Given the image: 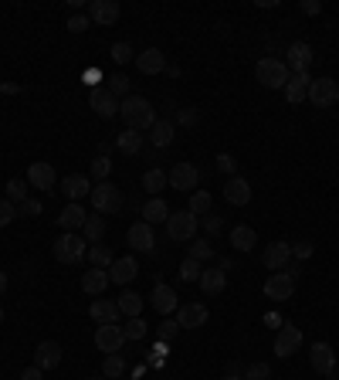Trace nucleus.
<instances>
[{
	"mask_svg": "<svg viewBox=\"0 0 339 380\" xmlns=\"http://www.w3.org/2000/svg\"><path fill=\"white\" fill-rule=\"evenodd\" d=\"M204 228H207L211 234H217V231H220V217H204Z\"/></svg>",
	"mask_w": 339,
	"mask_h": 380,
	"instance_id": "obj_57",
	"label": "nucleus"
},
{
	"mask_svg": "<svg viewBox=\"0 0 339 380\" xmlns=\"http://www.w3.org/2000/svg\"><path fill=\"white\" fill-rule=\"evenodd\" d=\"M207 319H211V312H207V306H201V302H187V306L176 309V323H180V330H201Z\"/></svg>",
	"mask_w": 339,
	"mask_h": 380,
	"instance_id": "obj_13",
	"label": "nucleus"
},
{
	"mask_svg": "<svg viewBox=\"0 0 339 380\" xmlns=\"http://www.w3.org/2000/svg\"><path fill=\"white\" fill-rule=\"evenodd\" d=\"M95 79H99V72H95V68H92V72H85V85H92V88H95Z\"/></svg>",
	"mask_w": 339,
	"mask_h": 380,
	"instance_id": "obj_58",
	"label": "nucleus"
},
{
	"mask_svg": "<svg viewBox=\"0 0 339 380\" xmlns=\"http://www.w3.org/2000/svg\"><path fill=\"white\" fill-rule=\"evenodd\" d=\"M88 261H92V268H109L116 258H112V248H109V245H92V248H88Z\"/></svg>",
	"mask_w": 339,
	"mask_h": 380,
	"instance_id": "obj_37",
	"label": "nucleus"
},
{
	"mask_svg": "<svg viewBox=\"0 0 339 380\" xmlns=\"http://www.w3.org/2000/svg\"><path fill=\"white\" fill-rule=\"evenodd\" d=\"M261 261H265L268 272H285V265L292 261V245L289 241H271L261 254Z\"/></svg>",
	"mask_w": 339,
	"mask_h": 380,
	"instance_id": "obj_15",
	"label": "nucleus"
},
{
	"mask_svg": "<svg viewBox=\"0 0 339 380\" xmlns=\"http://www.w3.org/2000/svg\"><path fill=\"white\" fill-rule=\"evenodd\" d=\"M116 302H119V312L129 316V319H136V316L143 312V296H139V292H123Z\"/></svg>",
	"mask_w": 339,
	"mask_h": 380,
	"instance_id": "obj_34",
	"label": "nucleus"
},
{
	"mask_svg": "<svg viewBox=\"0 0 339 380\" xmlns=\"http://www.w3.org/2000/svg\"><path fill=\"white\" fill-rule=\"evenodd\" d=\"M319 10H322V3H319V0H302V14H309V17H312V14H319Z\"/></svg>",
	"mask_w": 339,
	"mask_h": 380,
	"instance_id": "obj_55",
	"label": "nucleus"
},
{
	"mask_svg": "<svg viewBox=\"0 0 339 380\" xmlns=\"http://www.w3.org/2000/svg\"><path fill=\"white\" fill-rule=\"evenodd\" d=\"M285 65H289V72H296V75H305L309 72V65H312V48L305 41H296L289 48V54L282 58Z\"/></svg>",
	"mask_w": 339,
	"mask_h": 380,
	"instance_id": "obj_19",
	"label": "nucleus"
},
{
	"mask_svg": "<svg viewBox=\"0 0 339 380\" xmlns=\"http://www.w3.org/2000/svg\"><path fill=\"white\" fill-rule=\"evenodd\" d=\"M7 292V272H0V296Z\"/></svg>",
	"mask_w": 339,
	"mask_h": 380,
	"instance_id": "obj_59",
	"label": "nucleus"
},
{
	"mask_svg": "<svg viewBox=\"0 0 339 380\" xmlns=\"http://www.w3.org/2000/svg\"><path fill=\"white\" fill-rule=\"evenodd\" d=\"M167 183L173 190H197L201 170H197V163H176V167L167 173Z\"/></svg>",
	"mask_w": 339,
	"mask_h": 380,
	"instance_id": "obj_9",
	"label": "nucleus"
},
{
	"mask_svg": "<svg viewBox=\"0 0 339 380\" xmlns=\"http://www.w3.org/2000/svg\"><path fill=\"white\" fill-rule=\"evenodd\" d=\"M82 231H85V238H88L92 245H99V241L105 238V217H102V214H92V217L85 221Z\"/></svg>",
	"mask_w": 339,
	"mask_h": 380,
	"instance_id": "obj_35",
	"label": "nucleus"
},
{
	"mask_svg": "<svg viewBox=\"0 0 339 380\" xmlns=\"http://www.w3.org/2000/svg\"><path fill=\"white\" fill-rule=\"evenodd\" d=\"M112 61H116V65H126V61H132V48H129L126 41H116V44H112Z\"/></svg>",
	"mask_w": 339,
	"mask_h": 380,
	"instance_id": "obj_47",
	"label": "nucleus"
},
{
	"mask_svg": "<svg viewBox=\"0 0 339 380\" xmlns=\"http://www.w3.org/2000/svg\"><path fill=\"white\" fill-rule=\"evenodd\" d=\"M224 286H227V272H224V268H204V272H201V289H204V296H220Z\"/></svg>",
	"mask_w": 339,
	"mask_h": 380,
	"instance_id": "obj_26",
	"label": "nucleus"
},
{
	"mask_svg": "<svg viewBox=\"0 0 339 380\" xmlns=\"http://www.w3.org/2000/svg\"><path fill=\"white\" fill-rule=\"evenodd\" d=\"M34 367H41V370L61 367V343H54V339L38 343V346H34Z\"/></svg>",
	"mask_w": 339,
	"mask_h": 380,
	"instance_id": "obj_17",
	"label": "nucleus"
},
{
	"mask_svg": "<svg viewBox=\"0 0 339 380\" xmlns=\"http://www.w3.org/2000/svg\"><path fill=\"white\" fill-rule=\"evenodd\" d=\"M150 302H153V309H156L160 316H170L173 309H180V299H176V292H173L170 286H163V282H156V289H153Z\"/></svg>",
	"mask_w": 339,
	"mask_h": 380,
	"instance_id": "obj_24",
	"label": "nucleus"
},
{
	"mask_svg": "<svg viewBox=\"0 0 339 380\" xmlns=\"http://www.w3.org/2000/svg\"><path fill=\"white\" fill-rule=\"evenodd\" d=\"M61 194H65L72 204H79L82 197L92 194V183H88V177H85V173H68V177L61 180Z\"/></svg>",
	"mask_w": 339,
	"mask_h": 380,
	"instance_id": "obj_21",
	"label": "nucleus"
},
{
	"mask_svg": "<svg viewBox=\"0 0 339 380\" xmlns=\"http://www.w3.org/2000/svg\"><path fill=\"white\" fill-rule=\"evenodd\" d=\"M88 201H92L95 214H116L119 208H123V194H119V187H116V183H109V180L95 183V187H92V194H88Z\"/></svg>",
	"mask_w": 339,
	"mask_h": 380,
	"instance_id": "obj_3",
	"label": "nucleus"
},
{
	"mask_svg": "<svg viewBox=\"0 0 339 380\" xmlns=\"http://www.w3.org/2000/svg\"><path fill=\"white\" fill-rule=\"evenodd\" d=\"M7 201L10 204H24L28 201V183L24 180H7Z\"/></svg>",
	"mask_w": 339,
	"mask_h": 380,
	"instance_id": "obj_39",
	"label": "nucleus"
},
{
	"mask_svg": "<svg viewBox=\"0 0 339 380\" xmlns=\"http://www.w3.org/2000/svg\"><path fill=\"white\" fill-rule=\"evenodd\" d=\"M88 316L99 323V326H105V323H119V302L116 299H95L92 306H88Z\"/></svg>",
	"mask_w": 339,
	"mask_h": 380,
	"instance_id": "obj_20",
	"label": "nucleus"
},
{
	"mask_svg": "<svg viewBox=\"0 0 339 380\" xmlns=\"http://www.w3.org/2000/svg\"><path fill=\"white\" fill-rule=\"evenodd\" d=\"M167 234L170 241H194L197 238V217L190 211H173L167 217Z\"/></svg>",
	"mask_w": 339,
	"mask_h": 380,
	"instance_id": "obj_5",
	"label": "nucleus"
},
{
	"mask_svg": "<svg viewBox=\"0 0 339 380\" xmlns=\"http://www.w3.org/2000/svg\"><path fill=\"white\" fill-rule=\"evenodd\" d=\"M88 106H92L102 119H116V112H119V99H116L109 88H99V85L88 92Z\"/></svg>",
	"mask_w": 339,
	"mask_h": 380,
	"instance_id": "obj_12",
	"label": "nucleus"
},
{
	"mask_svg": "<svg viewBox=\"0 0 339 380\" xmlns=\"http://www.w3.org/2000/svg\"><path fill=\"white\" fill-rule=\"evenodd\" d=\"M119 14H123V7H119L116 0H92V3H88V21H92V24L109 28V24L119 21Z\"/></svg>",
	"mask_w": 339,
	"mask_h": 380,
	"instance_id": "obj_11",
	"label": "nucleus"
},
{
	"mask_svg": "<svg viewBox=\"0 0 339 380\" xmlns=\"http://www.w3.org/2000/svg\"><path fill=\"white\" fill-rule=\"evenodd\" d=\"M309 363H312V370L316 374H322V377H336V353H333V346L329 343H312L309 346Z\"/></svg>",
	"mask_w": 339,
	"mask_h": 380,
	"instance_id": "obj_6",
	"label": "nucleus"
},
{
	"mask_svg": "<svg viewBox=\"0 0 339 380\" xmlns=\"http://www.w3.org/2000/svg\"><path fill=\"white\" fill-rule=\"evenodd\" d=\"M41 367H34V363H31V367H28V370H24V374H21V380H41Z\"/></svg>",
	"mask_w": 339,
	"mask_h": 380,
	"instance_id": "obj_56",
	"label": "nucleus"
},
{
	"mask_svg": "<svg viewBox=\"0 0 339 380\" xmlns=\"http://www.w3.org/2000/svg\"><path fill=\"white\" fill-rule=\"evenodd\" d=\"M109 170H112V163H109V157H95L92 160V177L102 183V180H109Z\"/></svg>",
	"mask_w": 339,
	"mask_h": 380,
	"instance_id": "obj_43",
	"label": "nucleus"
},
{
	"mask_svg": "<svg viewBox=\"0 0 339 380\" xmlns=\"http://www.w3.org/2000/svg\"><path fill=\"white\" fill-rule=\"evenodd\" d=\"M309 102H312L316 109L336 106L339 102V82H333V79H312V85H309Z\"/></svg>",
	"mask_w": 339,
	"mask_h": 380,
	"instance_id": "obj_7",
	"label": "nucleus"
},
{
	"mask_svg": "<svg viewBox=\"0 0 339 380\" xmlns=\"http://www.w3.org/2000/svg\"><path fill=\"white\" fill-rule=\"evenodd\" d=\"M123 370H126V363H123V357H119V353H109V357H105V363H102V377H119V374H123Z\"/></svg>",
	"mask_w": 339,
	"mask_h": 380,
	"instance_id": "obj_41",
	"label": "nucleus"
},
{
	"mask_svg": "<svg viewBox=\"0 0 339 380\" xmlns=\"http://www.w3.org/2000/svg\"><path fill=\"white\" fill-rule=\"evenodd\" d=\"M298 346H302V330L298 326H282L278 337H275V353L282 360H289L292 353H298Z\"/></svg>",
	"mask_w": 339,
	"mask_h": 380,
	"instance_id": "obj_18",
	"label": "nucleus"
},
{
	"mask_svg": "<svg viewBox=\"0 0 339 380\" xmlns=\"http://www.w3.org/2000/svg\"><path fill=\"white\" fill-rule=\"evenodd\" d=\"M268 377H271V367L268 363H251L245 370V380H268Z\"/></svg>",
	"mask_w": 339,
	"mask_h": 380,
	"instance_id": "obj_49",
	"label": "nucleus"
},
{
	"mask_svg": "<svg viewBox=\"0 0 339 380\" xmlns=\"http://www.w3.org/2000/svg\"><path fill=\"white\" fill-rule=\"evenodd\" d=\"M105 88H109L116 99H119V95H129V79L119 72V75H112V79H109V85H105Z\"/></svg>",
	"mask_w": 339,
	"mask_h": 380,
	"instance_id": "obj_45",
	"label": "nucleus"
},
{
	"mask_svg": "<svg viewBox=\"0 0 339 380\" xmlns=\"http://www.w3.org/2000/svg\"><path fill=\"white\" fill-rule=\"evenodd\" d=\"M201 272H204V265H201V261L183 258V265H180V279H183V282H201Z\"/></svg>",
	"mask_w": 339,
	"mask_h": 380,
	"instance_id": "obj_40",
	"label": "nucleus"
},
{
	"mask_svg": "<svg viewBox=\"0 0 339 380\" xmlns=\"http://www.w3.org/2000/svg\"><path fill=\"white\" fill-rule=\"evenodd\" d=\"M28 180L38 187V190H54V183H58V173L51 163H31L28 167Z\"/></svg>",
	"mask_w": 339,
	"mask_h": 380,
	"instance_id": "obj_25",
	"label": "nucleus"
},
{
	"mask_svg": "<svg viewBox=\"0 0 339 380\" xmlns=\"http://www.w3.org/2000/svg\"><path fill=\"white\" fill-rule=\"evenodd\" d=\"M173 136H176V129H173V123H170V119H156V123H153V129H150V143H153V146H160V150L173 143Z\"/></svg>",
	"mask_w": 339,
	"mask_h": 380,
	"instance_id": "obj_31",
	"label": "nucleus"
},
{
	"mask_svg": "<svg viewBox=\"0 0 339 380\" xmlns=\"http://www.w3.org/2000/svg\"><path fill=\"white\" fill-rule=\"evenodd\" d=\"M123 343H126V333H123L119 323H105V326L95 330V346H99L102 353H119Z\"/></svg>",
	"mask_w": 339,
	"mask_h": 380,
	"instance_id": "obj_10",
	"label": "nucleus"
},
{
	"mask_svg": "<svg viewBox=\"0 0 339 380\" xmlns=\"http://www.w3.org/2000/svg\"><path fill=\"white\" fill-rule=\"evenodd\" d=\"M292 292H296V279L285 272H271V279L265 282V296L271 302H285V299H292Z\"/></svg>",
	"mask_w": 339,
	"mask_h": 380,
	"instance_id": "obj_14",
	"label": "nucleus"
},
{
	"mask_svg": "<svg viewBox=\"0 0 339 380\" xmlns=\"http://www.w3.org/2000/svg\"><path fill=\"white\" fill-rule=\"evenodd\" d=\"M336 119H339V109H336Z\"/></svg>",
	"mask_w": 339,
	"mask_h": 380,
	"instance_id": "obj_63",
	"label": "nucleus"
},
{
	"mask_svg": "<svg viewBox=\"0 0 339 380\" xmlns=\"http://www.w3.org/2000/svg\"><path fill=\"white\" fill-rule=\"evenodd\" d=\"M82 289L88 296H102L109 289V268H88L82 275Z\"/></svg>",
	"mask_w": 339,
	"mask_h": 380,
	"instance_id": "obj_27",
	"label": "nucleus"
},
{
	"mask_svg": "<svg viewBox=\"0 0 339 380\" xmlns=\"http://www.w3.org/2000/svg\"><path fill=\"white\" fill-rule=\"evenodd\" d=\"M312 252H316V248H312L309 241H298V245H292V258H296V261H305V258H312Z\"/></svg>",
	"mask_w": 339,
	"mask_h": 380,
	"instance_id": "obj_54",
	"label": "nucleus"
},
{
	"mask_svg": "<svg viewBox=\"0 0 339 380\" xmlns=\"http://www.w3.org/2000/svg\"><path fill=\"white\" fill-rule=\"evenodd\" d=\"M143 139H146V136H143L139 129H123V132L116 136V146H119L126 157H136V153L143 150Z\"/></svg>",
	"mask_w": 339,
	"mask_h": 380,
	"instance_id": "obj_30",
	"label": "nucleus"
},
{
	"mask_svg": "<svg viewBox=\"0 0 339 380\" xmlns=\"http://www.w3.org/2000/svg\"><path fill=\"white\" fill-rule=\"evenodd\" d=\"M136 272H139V265H136V258H132V254L116 258V261L109 265V282H116V286H129V282L136 279Z\"/></svg>",
	"mask_w": 339,
	"mask_h": 380,
	"instance_id": "obj_22",
	"label": "nucleus"
},
{
	"mask_svg": "<svg viewBox=\"0 0 339 380\" xmlns=\"http://www.w3.org/2000/svg\"><path fill=\"white\" fill-rule=\"evenodd\" d=\"M85 221H88V214H85L82 204H68L58 214V228L61 231H79V228H85Z\"/></svg>",
	"mask_w": 339,
	"mask_h": 380,
	"instance_id": "obj_28",
	"label": "nucleus"
},
{
	"mask_svg": "<svg viewBox=\"0 0 339 380\" xmlns=\"http://www.w3.org/2000/svg\"><path fill=\"white\" fill-rule=\"evenodd\" d=\"M187 211L194 214V217L207 214V211H211V194H207V190H194V194H190V208H187Z\"/></svg>",
	"mask_w": 339,
	"mask_h": 380,
	"instance_id": "obj_38",
	"label": "nucleus"
},
{
	"mask_svg": "<svg viewBox=\"0 0 339 380\" xmlns=\"http://www.w3.org/2000/svg\"><path fill=\"white\" fill-rule=\"evenodd\" d=\"M0 323H3V309H0Z\"/></svg>",
	"mask_w": 339,
	"mask_h": 380,
	"instance_id": "obj_62",
	"label": "nucleus"
},
{
	"mask_svg": "<svg viewBox=\"0 0 339 380\" xmlns=\"http://www.w3.org/2000/svg\"><path fill=\"white\" fill-rule=\"evenodd\" d=\"M220 380H245V377H241V374H224Z\"/></svg>",
	"mask_w": 339,
	"mask_h": 380,
	"instance_id": "obj_60",
	"label": "nucleus"
},
{
	"mask_svg": "<svg viewBox=\"0 0 339 380\" xmlns=\"http://www.w3.org/2000/svg\"><path fill=\"white\" fill-rule=\"evenodd\" d=\"M126 241H129V248H132V252L153 254V248H156V234H153V224H146V221H136V224H129Z\"/></svg>",
	"mask_w": 339,
	"mask_h": 380,
	"instance_id": "obj_8",
	"label": "nucleus"
},
{
	"mask_svg": "<svg viewBox=\"0 0 339 380\" xmlns=\"http://www.w3.org/2000/svg\"><path fill=\"white\" fill-rule=\"evenodd\" d=\"M17 214H28V217H38V214H41V201H34V197H28L24 204H17Z\"/></svg>",
	"mask_w": 339,
	"mask_h": 380,
	"instance_id": "obj_53",
	"label": "nucleus"
},
{
	"mask_svg": "<svg viewBox=\"0 0 339 380\" xmlns=\"http://www.w3.org/2000/svg\"><path fill=\"white\" fill-rule=\"evenodd\" d=\"M176 119H180L183 126H197V123H201V112H197L194 106H187V109H180V112H176Z\"/></svg>",
	"mask_w": 339,
	"mask_h": 380,
	"instance_id": "obj_51",
	"label": "nucleus"
},
{
	"mask_svg": "<svg viewBox=\"0 0 339 380\" xmlns=\"http://www.w3.org/2000/svg\"><path fill=\"white\" fill-rule=\"evenodd\" d=\"M85 245H88L85 238L72 234V231H65V234L54 241V248H51V252H54V258H58L61 265H79V261L85 258Z\"/></svg>",
	"mask_w": 339,
	"mask_h": 380,
	"instance_id": "obj_4",
	"label": "nucleus"
},
{
	"mask_svg": "<svg viewBox=\"0 0 339 380\" xmlns=\"http://www.w3.org/2000/svg\"><path fill=\"white\" fill-rule=\"evenodd\" d=\"M224 201L234 204V208L251 204V183H248L245 177H227V183H224Z\"/></svg>",
	"mask_w": 339,
	"mask_h": 380,
	"instance_id": "obj_16",
	"label": "nucleus"
},
{
	"mask_svg": "<svg viewBox=\"0 0 339 380\" xmlns=\"http://www.w3.org/2000/svg\"><path fill=\"white\" fill-rule=\"evenodd\" d=\"M176 333H180V323H176V319H163V323H160V330H156L160 343H170Z\"/></svg>",
	"mask_w": 339,
	"mask_h": 380,
	"instance_id": "obj_46",
	"label": "nucleus"
},
{
	"mask_svg": "<svg viewBox=\"0 0 339 380\" xmlns=\"http://www.w3.org/2000/svg\"><path fill=\"white\" fill-rule=\"evenodd\" d=\"M88 380H109V377H88Z\"/></svg>",
	"mask_w": 339,
	"mask_h": 380,
	"instance_id": "obj_61",
	"label": "nucleus"
},
{
	"mask_svg": "<svg viewBox=\"0 0 339 380\" xmlns=\"http://www.w3.org/2000/svg\"><path fill=\"white\" fill-rule=\"evenodd\" d=\"M163 187H167V173H163L160 167H153V170H146V173H143V190H150V194L156 197Z\"/></svg>",
	"mask_w": 339,
	"mask_h": 380,
	"instance_id": "obj_36",
	"label": "nucleus"
},
{
	"mask_svg": "<svg viewBox=\"0 0 339 380\" xmlns=\"http://www.w3.org/2000/svg\"><path fill=\"white\" fill-rule=\"evenodd\" d=\"M136 65H139L143 75H160V72H167V58H163L160 48H146L143 54H136Z\"/></svg>",
	"mask_w": 339,
	"mask_h": 380,
	"instance_id": "obj_23",
	"label": "nucleus"
},
{
	"mask_svg": "<svg viewBox=\"0 0 339 380\" xmlns=\"http://www.w3.org/2000/svg\"><path fill=\"white\" fill-rule=\"evenodd\" d=\"M254 79L265 85V88H285L292 75H289V65L282 58H261L254 65Z\"/></svg>",
	"mask_w": 339,
	"mask_h": 380,
	"instance_id": "obj_2",
	"label": "nucleus"
},
{
	"mask_svg": "<svg viewBox=\"0 0 339 380\" xmlns=\"http://www.w3.org/2000/svg\"><path fill=\"white\" fill-rule=\"evenodd\" d=\"M119 116H123L126 129H139V132H150L153 123H156V112H153V106L143 95H126L119 102Z\"/></svg>",
	"mask_w": 339,
	"mask_h": 380,
	"instance_id": "obj_1",
	"label": "nucleus"
},
{
	"mask_svg": "<svg viewBox=\"0 0 339 380\" xmlns=\"http://www.w3.org/2000/svg\"><path fill=\"white\" fill-rule=\"evenodd\" d=\"M68 31H72V34L88 31V17H85V14H72V17H68Z\"/></svg>",
	"mask_w": 339,
	"mask_h": 380,
	"instance_id": "obj_52",
	"label": "nucleus"
},
{
	"mask_svg": "<svg viewBox=\"0 0 339 380\" xmlns=\"http://www.w3.org/2000/svg\"><path fill=\"white\" fill-rule=\"evenodd\" d=\"M309 85H312L309 72H305V75H292V79H289V85H285V99H289L292 106L305 102V99H309Z\"/></svg>",
	"mask_w": 339,
	"mask_h": 380,
	"instance_id": "obj_29",
	"label": "nucleus"
},
{
	"mask_svg": "<svg viewBox=\"0 0 339 380\" xmlns=\"http://www.w3.org/2000/svg\"><path fill=\"white\" fill-rule=\"evenodd\" d=\"M14 217H17V204H10V201L3 197V201H0V228H7Z\"/></svg>",
	"mask_w": 339,
	"mask_h": 380,
	"instance_id": "obj_50",
	"label": "nucleus"
},
{
	"mask_svg": "<svg viewBox=\"0 0 339 380\" xmlns=\"http://www.w3.org/2000/svg\"><path fill=\"white\" fill-rule=\"evenodd\" d=\"M123 333H126V339H143L146 337V323L136 316V319H129L126 326H123Z\"/></svg>",
	"mask_w": 339,
	"mask_h": 380,
	"instance_id": "obj_44",
	"label": "nucleus"
},
{
	"mask_svg": "<svg viewBox=\"0 0 339 380\" xmlns=\"http://www.w3.org/2000/svg\"><path fill=\"white\" fill-rule=\"evenodd\" d=\"M214 163H217L220 173H227V177H234V170H238V160H234L231 153H217V160H214Z\"/></svg>",
	"mask_w": 339,
	"mask_h": 380,
	"instance_id": "obj_48",
	"label": "nucleus"
},
{
	"mask_svg": "<svg viewBox=\"0 0 339 380\" xmlns=\"http://www.w3.org/2000/svg\"><path fill=\"white\" fill-rule=\"evenodd\" d=\"M187 258H194V261H201V265H204V261H211V258H214L211 241H204V238H201V241H194V245H190V254H187Z\"/></svg>",
	"mask_w": 339,
	"mask_h": 380,
	"instance_id": "obj_42",
	"label": "nucleus"
},
{
	"mask_svg": "<svg viewBox=\"0 0 339 380\" xmlns=\"http://www.w3.org/2000/svg\"><path fill=\"white\" fill-rule=\"evenodd\" d=\"M167 217H170V208L160 201V197H153V201L143 208V221H146V224H163Z\"/></svg>",
	"mask_w": 339,
	"mask_h": 380,
	"instance_id": "obj_33",
	"label": "nucleus"
},
{
	"mask_svg": "<svg viewBox=\"0 0 339 380\" xmlns=\"http://www.w3.org/2000/svg\"><path fill=\"white\" fill-rule=\"evenodd\" d=\"M231 245H234L238 252H251L254 245H258V234H254V228H248V224H238V228L231 231Z\"/></svg>",
	"mask_w": 339,
	"mask_h": 380,
	"instance_id": "obj_32",
	"label": "nucleus"
}]
</instances>
